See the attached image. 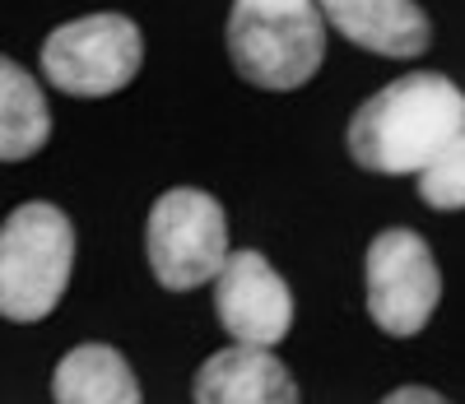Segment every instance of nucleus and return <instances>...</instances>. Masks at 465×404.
<instances>
[{"mask_svg": "<svg viewBox=\"0 0 465 404\" xmlns=\"http://www.w3.org/2000/svg\"><path fill=\"white\" fill-rule=\"evenodd\" d=\"M465 131V94L447 74L414 70L377 89L349 121V153L363 172H423Z\"/></svg>", "mask_w": 465, "mask_h": 404, "instance_id": "1", "label": "nucleus"}, {"mask_svg": "<svg viewBox=\"0 0 465 404\" xmlns=\"http://www.w3.org/2000/svg\"><path fill=\"white\" fill-rule=\"evenodd\" d=\"M228 56L247 84L265 94L302 89L326 61L322 5H252L238 0L228 15Z\"/></svg>", "mask_w": 465, "mask_h": 404, "instance_id": "2", "label": "nucleus"}, {"mask_svg": "<svg viewBox=\"0 0 465 404\" xmlns=\"http://www.w3.org/2000/svg\"><path fill=\"white\" fill-rule=\"evenodd\" d=\"M74 270V228L70 219L47 205L28 200L0 228V311L19 326L43 320L65 298Z\"/></svg>", "mask_w": 465, "mask_h": 404, "instance_id": "3", "label": "nucleus"}, {"mask_svg": "<svg viewBox=\"0 0 465 404\" xmlns=\"http://www.w3.org/2000/svg\"><path fill=\"white\" fill-rule=\"evenodd\" d=\"M144 256H149L153 279L168 293H191L201 284H214L232 256L223 205L196 186L163 191L144 223Z\"/></svg>", "mask_w": 465, "mask_h": 404, "instance_id": "4", "label": "nucleus"}, {"mask_svg": "<svg viewBox=\"0 0 465 404\" xmlns=\"http://www.w3.org/2000/svg\"><path fill=\"white\" fill-rule=\"evenodd\" d=\"M144 65L140 24L126 15H84L47 33L43 79L70 98H112L122 94Z\"/></svg>", "mask_w": 465, "mask_h": 404, "instance_id": "5", "label": "nucleus"}, {"mask_svg": "<svg viewBox=\"0 0 465 404\" xmlns=\"http://www.w3.org/2000/svg\"><path fill=\"white\" fill-rule=\"evenodd\" d=\"M363 298L377 330L410 340L433 320L442 302V274L414 228H386L372 237L363 256Z\"/></svg>", "mask_w": 465, "mask_h": 404, "instance_id": "6", "label": "nucleus"}, {"mask_svg": "<svg viewBox=\"0 0 465 404\" xmlns=\"http://www.w3.org/2000/svg\"><path fill=\"white\" fill-rule=\"evenodd\" d=\"M214 311L232 340L275 349L293 326V293L261 251H232L214 279Z\"/></svg>", "mask_w": 465, "mask_h": 404, "instance_id": "7", "label": "nucleus"}, {"mask_svg": "<svg viewBox=\"0 0 465 404\" xmlns=\"http://www.w3.org/2000/svg\"><path fill=\"white\" fill-rule=\"evenodd\" d=\"M317 5L340 37L372 56L414 61L433 43V24L419 0H317Z\"/></svg>", "mask_w": 465, "mask_h": 404, "instance_id": "8", "label": "nucleus"}, {"mask_svg": "<svg viewBox=\"0 0 465 404\" xmlns=\"http://www.w3.org/2000/svg\"><path fill=\"white\" fill-rule=\"evenodd\" d=\"M191 395L201 404H293L298 386L265 344L232 340V349H219L201 362Z\"/></svg>", "mask_w": 465, "mask_h": 404, "instance_id": "9", "label": "nucleus"}, {"mask_svg": "<svg viewBox=\"0 0 465 404\" xmlns=\"http://www.w3.org/2000/svg\"><path fill=\"white\" fill-rule=\"evenodd\" d=\"M140 381L126 358L112 344H80L70 349L52 372L56 404H140Z\"/></svg>", "mask_w": 465, "mask_h": 404, "instance_id": "10", "label": "nucleus"}, {"mask_svg": "<svg viewBox=\"0 0 465 404\" xmlns=\"http://www.w3.org/2000/svg\"><path fill=\"white\" fill-rule=\"evenodd\" d=\"M52 135V107L37 89V79L19 65L5 61L0 65V153L5 163H24Z\"/></svg>", "mask_w": 465, "mask_h": 404, "instance_id": "11", "label": "nucleus"}, {"mask_svg": "<svg viewBox=\"0 0 465 404\" xmlns=\"http://www.w3.org/2000/svg\"><path fill=\"white\" fill-rule=\"evenodd\" d=\"M419 200L429 210H465V131L419 172Z\"/></svg>", "mask_w": 465, "mask_h": 404, "instance_id": "12", "label": "nucleus"}, {"mask_svg": "<svg viewBox=\"0 0 465 404\" xmlns=\"http://www.w3.org/2000/svg\"><path fill=\"white\" fill-rule=\"evenodd\" d=\"M386 404H442V395L429 390V386H401V390L386 395Z\"/></svg>", "mask_w": 465, "mask_h": 404, "instance_id": "13", "label": "nucleus"}, {"mask_svg": "<svg viewBox=\"0 0 465 404\" xmlns=\"http://www.w3.org/2000/svg\"><path fill=\"white\" fill-rule=\"evenodd\" d=\"M252 5H312V0H252Z\"/></svg>", "mask_w": 465, "mask_h": 404, "instance_id": "14", "label": "nucleus"}]
</instances>
